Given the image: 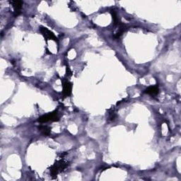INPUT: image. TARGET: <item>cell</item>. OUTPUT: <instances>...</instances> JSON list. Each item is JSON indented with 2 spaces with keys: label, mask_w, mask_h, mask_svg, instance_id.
Here are the masks:
<instances>
[{
  "label": "cell",
  "mask_w": 181,
  "mask_h": 181,
  "mask_svg": "<svg viewBox=\"0 0 181 181\" xmlns=\"http://www.w3.org/2000/svg\"><path fill=\"white\" fill-rule=\"evenodd\" d=\"M68 165H69V164H68L67 162L65 161L64 160L62 159L56 161L55 163L50 167V175L52 177H56V176L57 175V174L62 172V171H64V169L67 168Z\"/></svg>",
  "instance_id": "1"
},
{
  "label": "cell",
  "mask_w": 181,
  "mask_h": 181,
  "mask_svg": "<svg viewBox=\"0 0 181 181\" xmlns=\"http://www.w3.org/2000/svg\"><path fill=\"white\" fill-rule=\"evenodd\" d=\"M60 117L58 116V112L57 111H53L52 112H50V113L44 115V116H42L41 117H40L37 121L41 123H48V122H56L58 121Z\"/></svg>",
  "instance_id": "2"
},
{
  "label": "cell",
  "mask_w": 181,
  "mask_h": 181,
  "mask_svg": "<svg viewBox=\"0 0 181 181\" xmlns=\"http://www.w3.org/2000/svg\"><path fill=\"white\" fill-rule=\"evenodd\" d=\"M40 31H41L42 35L44 36L46 41H48V40H53V41H55L56 42L57 41V37L54 35L53 33L51 32L50 30H49L47 28L41 26L40 27Z\"/></svg>",
  "instance_id": "3"
},
{
  "label": "cell",
  "mask_w": 181,
  "mask_h": 181,
  "mask_svg": "<svg viewBox=\"0 0 181 181\" xmlns=\"http://www.w3.org/2000/svg\"><path fill=\"white\" fill-rule=\"evenodd\" d=\"M63 94L65 97H68L71 95L72 89V84L69 81H63Z\"/></svg>",
  "instance_id": "4"
},
{
  "label": "cell",
  "mask_w": 181,
  "mask_h": 181,
  "mask_svg": "<svg viewBox=\"0 0 181 181\" xmlns=\"http://www.w3.org/2000/svg\"><path fill=\"white\" fill-rule=\"evenodd\" d=\"M10 3L12 4L13 9H14V16H18L20 15L21 10H22V5H23V2L22 1H11Z\"/></svg>",
  "instance_id": "5"
},
{
  "label": "cell",
  "mask_w": 181,
  "mask_h": 181,
  "mask_svg": "<svg viewBox=\"0 0 181 181\" xmlns=\"http://www.w3.org/2000/svg\"><path fill=\"white\" fill-rule=\"evenodd\" d=\"M159 89L158 86H149L144 91V93L147 94H149L151 96L157 95L159 93Z\"/></svg>",
  "instance_id": "6"
},
{
  "label": "cell",
  "mask_w": 181,
  "mask_h": 181,
  "mask_svg": "<svg viewBox=\"0 0 181 181\" xmlns=\"http://www.w3.org/2000/svg\"><path fill=\"white\" fill-rule=\"evenodd\" d=\"M39 130L41 132L42 134L45 136H49L50 135L51 128L48 126H41L39 127Z\"/></svg>",
  "instance_id": "7"
},
{
  "label": "cell",
  "mask_w": 181,
  "mask_h": 181,
  "mask_svg": "<svg viewBox=\"0 0 181 181\" xmlns=\"http://www.w3.org/2000/svg\"><path fill=\"white\" fill-rule=\"evenodd\" d=\"M125 26H124V25L123 24H120V29L118 30V31H117L116 34H115L114 37H116V38H119L123 34V33L125 31Z\"/></svg>",
  "instance_id": "8"
},
{
  "label": "cell",
  "mask_w": 181,
  "mask_h": 181,
  "mask_svg": "<svg viewBox=\"0 0 181 181\" xmlns=\"http://www.w3.org/2000/svg\"><path fill=\"white\" fill-rule=\"evenodd\" d=\"M111 14L112 16V19H113V22H114V25L115 26H117L119 24V18L117 17V14L116 13V11H111Z\"/></svg>",
  "instance_id": "9"
},
{
  "label": "cell",
  "mask_w": 181,
  "mask_h": 181,
  "mask_svg": "<svg viewBox=\"0 0 181 181\" xmlns=\"http://www.w3.org/2000/svg\"><path fill=\"white\" fill-rule=\"evenodd\" d=\"M67 75L69 77H71L72 75V72L70 71V69H69V68L68 67H67Z\"/></svg>",
  "instance_id": "10"
}]
</instances>
